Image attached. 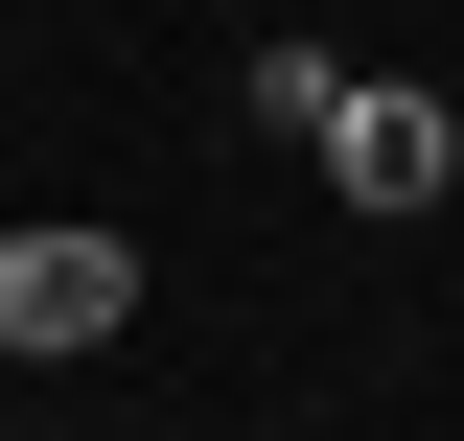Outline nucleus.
<instances>
[{"label":"nucleus","mask_w":464,"mask_h":441,"mask_svg":"<svg viewBox=\"0 0 464 441\" xmlns=\"http://www.w3.org/2000/svg\"><path fill=\"white\" fill-rule=\"evenodd\" d=\"M116 326H140V232H93V210H0V348H24V372H93Z\"/></svg>","instance_id":"obj_1"},{"label":"nucleus","mask_w":464,"mask_h":441,"mask_svg":"<svg viewBox=\"0 0 464 441\" xmlns=\"http://www.w3.org/2000/svg\"><path fill=\"white\" fill-rule=\"evenodd\" d=\"M325 186H348L372 232H395V210H441V186H464V116L418 93V70H348V93H325Z\"/></svg>","instance_id":"obj_2"}]
</instances>
